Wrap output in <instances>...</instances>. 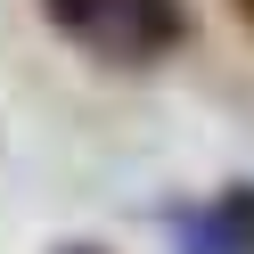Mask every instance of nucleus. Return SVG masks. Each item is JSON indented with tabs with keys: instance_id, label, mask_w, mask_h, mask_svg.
Masks as SVG:
<instances>
[{
	"instance_id": "5",
	"label": "nucleus",
	"mask_w": 254,
	"mask_h": 254,
	"mask_svg": "<svg viewBox=\"0 0 254 254\" xmlns=\"http://www.w3.org/2000/svg\"><path fill=\"white\" fill-rule=\"evenodd\" d=\"M58 254H107V246H58Z\"/></svg>"
},
{
	"instance_id": "4",
	"label": "nucleus",
	"mask_w": 254,
	"mask_h": 254,
	"mask_svg": "<svg viewBox=\"0 0 254 254\" xmlns=\"http://www.w3.org/2000/svg\"><path fill=\"white\" fill-rule=\"evenodd\" d=\"M230 8H238V17H246V25H254V0H230Z\"/></svg>"
},
{
	"instance_id": "2",
	"label": "nucleus",
	"mask_w": 254,
	"mask_h": 254,
	"mask_svg": "<svg viewBox=\"0 0 254 254\" xmlns=\"http://www.w3.org/2000/svg\"><path fill=\"white\" fill-rule=\"evenodd\" d=\"M213 221H221V238H230V254H254V181H230L213 197Z\"/></svg>"
},
{
	"instance_id": "1",
	"label": "nucleus",
	"mask_w": 254,
	"mask_h": 254,
	"mask_svg": "<svg viewBox=\"0 0 254 254\" xmlns=\"http://www.w3.org/2000/svg\"><path fill=\"white\" fill-rule=\"evenodd\" d=\"M41 17L107 66H156L189 41V0H41Z\"/></svg>"
},
{
	"instance_id": "3",
	"label": "nucleus",
	"mask_w": 254,
	"mask_h": 254,
	"mask_svg": "<svg viewBox=\"0 0 254 254\" xmlns=\"http://www.w3.org/2000/svg\"><path fill=\"white\" fill-rule=\"evenodd\" d=\"M164 230H172V246H181V254H230V238H221L213 205H181V213H172Z\"/></svg>"
}]
</instances>
